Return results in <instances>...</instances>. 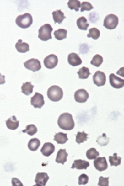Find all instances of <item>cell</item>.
<instances>
[{"mask_svg": "<svg viewBox=\"0 0 124 186\" xmlns=\"http://www.w3.org/2000/svg\"><path fill=\"white\" fill-rule=\"evenodd\" d=\"M102 62H103L102 56H100V55L97 54L93 58L92 60L91 61V64L96 66V67H99L102 63Z\"/></svg>", "mask_w": 124, "mask_h": 186, "instance_id": "cell-33", "label": "cell"}, {"mask_svg": "<svg viewBox=\"0 0 124 186\" xmlns=\"http://www.w3.org/2000/svg\"><path fill=\"white\" fill-rule=\"evenodd\" d=\"M33 23L32 16L29 13L18 16L16 19V23L18 26L22 29H27Z\"/></svg>", "mask_w": 124, "mask_h": 186, "instance_id": "cell-3", "label": "cell"}, {"mask_svg": "<svg viewBox=\"0 0 124 186\" xmlns=\"http://www.w3.org/2000/svg\"><path fill=\"white\" fill-rule=\"evenodd\" d=\"M49 179V177L46 173H37L35 179V186H46Z\"/></svg>", "mask_w": 124, "mask_h": 186, "instance_id": "cell-12", "label": "cell"}, {"mask_svg": "<svg viewBox=\"0 0 124 186\" xmlns=\"http://www.w3.org/2000/svg\"><path fill=\"white\" fill-rule=\"evenodd\" d=\"M68 154L67 153V150L65 149H60L57 155L55 161L57 163H61L64 164L65 162L67 161V157Z\"/></svg>", "mask_w": 124, "mask_h": 186, "instance_id": "cell-18", "label": "cell"}, {"mask_svg": "<svg viewBox=\"0 0 124 186\" xmlns=\"http://www.w3.org/2000/svg\"><path fill=\"white\" fill-rule=\"evenodd\" d=\"M16 49L18 52L20 53H25L29 51V45L26 42H23L21 39H19L16 44Z\"/></svg>", "mask_w": 124, "mask_h": 186, "instance_id": "cell-19", "label": "cell"}, {"mask_svg": "<svg viewBox=\"0 0 124 186\" xmlns=\"http://www.w3.org/2000/svg\"><path fill=\"white\" fill-rule=\"evenodd\" d=\"M94 167L100 172L105 171L108 167V164L105 157L96 158L94 161Z\"/></svg>", "mask_w": 124, "mask_h": 186, "instance_id": "cell-13", "label": "cell"}, {"mask_svg": "<svg viewBox=\"0 0 124 186\" xmlns=\"http://www.w3.org/2000/svg\"><path fill=\"white\" fill-rule=\"evenodd\" d=\"M89 166V162L87 161L82 160H74L72 166V169H77L79 170L81 169H86Z\"/></svg>", "mask_w": 124, "mask_h": 186, "instance_id": "cell-17", "label": "cell"}, {"mask_svg": "<svg viewBox=\"0 0 124 186\" xmlns=\"http://www.w3.org/2000/svg\"><path fill=\"white\" fill-rule=\"evenodd\" d=\"M52 16H53V19L55 23L61 24L62 23L63 20L66 18V17L64 15V13L60 9L53 11L52 13Z\"/></svg>", "mask_w": 124, "mask_h": 186, "instance_id": "cell-20", "label": "cell"}, {"mask_svg": "<svg viewBox=\"0 0 124 186\" xmlns=\"http://www.w3.org/2000/svg\"><path fill=\"white\" fill-rule=\"evenodd\" d=\"M68 6L70 9H74L76 11H78L81 6V2L78 0H70L68 1Z\"/></svg>", "mask_w": 124, "mask_h": 186, "instance_id": "cell-31", "label": "cell"}, {"mask_svg": "<svg viewBox=\"0 0 124 186\" xmlns=\"http://www.w3.org/2000/svg\"><path fill=\"white\" fill-rule=\"evenodd\" d=\"M47 96L50 101L58 102L62 99L63 91L62 89L58 86H51L47 91Z\"/></svg>", "mask_w": 124, "mask_h": 186, "instance_id": "cell-2", "label": "cell"}, {"mask_svg": "<svg viewBox=\"0 0 124 186\" xmlns=\"http://www.w3.org/2000/svg\"><path fill=\"white\" fill-rule=\"evenodd\" d=\"M76 24L78 27L82 30H86L89 26V24H88L86 18L83 16L80 17L78 19Z\"/></svg>", "mask_w": 124, "mask_h": 186, "instance_id": "cell-23", "label": "cell"}, {"mask_svg": "<svg viewBox=\"0 0 124 186\" xmlns=\"http://www.w3.org/2000/svg\"><path fill=\"white\" fill-rule=\"evenodd\" d=\"M58 62V57L54 54H51L47 56L44 60V65L48 69H53L56 67Z\"/></svg>", "mask_w": 124, "mask_h": 186, "instance_id": "cell-9", "label": "cell"}, {"mask_svg": "<svg viewBox=\"0 0 124 186\" xmlns=\"http://www.w3.org/2000/svg\"><path fill=\"white\" fill-rule=\"evenodd\" d=\"M74 98L76 102L84 103L88 101L89 98V94L85 89H80L74 93Z\"/></svg>", "mask_w": 124, "mask_h": 186, "instance_id": "cell-7", "label": "cell"}, {"mask_svg": "<svg viewBox=\"0 0 124 186\" xmlns=\"http://www.w3.org/2000/svg\"><path fill=\"white\" fill-rule=\"evenodd\" d=\"M81 12H83L84 11H90L93 9V6L92 4L88 2V1H83L82 3H81Z\"/></svg>", "mask_w": 124, "mask_h": 186, "instance_id": "cell-36", "label": "cell"}, {"mask_svg": "<svg viewBox=\"0 0 124 186\" xmlns=\"http://www.w3.org/2000/svg\"><path fill=\"white\" fill-rule=\"evenodd\" d=\"M54 35L58 40H62L67 38V30L64 29H59L54 32Z\"/></svg>", "mask_w": 124, "mask_h": 186, "instance_id": "cell-25", "label": "cell"}, {"mask_svg": "<svg viewBox=\"0 0 124 186\" xmlns=\"http://www.w3.org/2000/svg\"><path fill=\"white\" fill-rule=\"evenodd\" d=\"M23 133H27L30 136H32L37 132V128L34 124H30L26 126L25 130H23Z\"/></svg>", "mask_w": 124, "mask_h": 186, "instance_id": "cell-30", "label": "cell"}, {"mask_svg": "<svg viewBox=\"0 0 124 186\" xmlns=\"http://www.w3.org/2000/svg\"><path fill=\"white\" fill-rule=\"evenodd\" d=\"M79 78L80 79H87L89 76L91 75L89 70L88 68L83 66L79 69V70L77 72Z\"/></svg>", "mask_w": 124, "mask_h": 186, "instance_id": "cell-26", "label": "cell"}, {"mask_svg": "<svg viewBox=\"0 0 124 186\" xmlns=\"http://www.w3.org/2000/svg\"><path fill=\"white\" fill-rule=\"evenodd\" d=\"M109 160L111 166H117L121 164L122 158L118 157L117 153H114L113 156H109Z\"/></svg>", "mask_w": 124, "mask_h": 186, "instance_id": "cell-27", "label": "cell"}, {"mask_svg": "<svg viewBox=\"0 0 124 186\" xmlns=\"http://www.w3.org/2000/svg\"><path fill=\"white\" fill-rule=\"evenodd\" d=\"M109 141V138L106 136L105 133H103L101 136H99L96 140L97 143L99 144L100 146H104L108 144Z\"/></svg>", "mask_w": 124, "mask_h": 186, "instance_id": "cell-34", "label": "cell"}, {"mask_svg": "<svg viewBox=\"0 0 124 186\" xmlns=\"http://www.w3.org/2000/svg\"><path fill=\"white\" fill-rule=\"evenodd\" d=\"M99 155V153L94 148H91L86 151V157L89 160L96 159Z\"/></svg>", "mask_w": 124, "mask_h": 186, "instance_id": "cell-28", "label": "cell"}, {"mask_svg": "<svg viewBox=\"0 0 124 186\" xmlns=\"http://www.w3.org/2000/svg\"><path fill=\"white\" fill-rule=\"evenodd\" d=\"M25 68L29 70H31L34 72L39 71L42 66L40 62L36 58H30L24 63Z\"/></svg>", "mask_w": 124, "mask_h": 186, "instance_id": "cell-6", "label": "cell"}, {"mask_svg": "<svg viewBox=\"0 0 124 186\" xmlns=\"http://www.w3.org/2000/svg\"><path fill=\"white\" fill-rule=\"evenodd\" d=\"M53 28L49 24H46L40 27L39 29L38 37L42 41H47L48 40L52 39L51 32Z\"/></svg>", "mask_w": 124, "mask_h": 186, "instance_id": "cell-4", "label": "cell"}, {"mask_svg": "<svg viewBox=\"0 0 124 186\" xmlns=\"http://www.w3.org/2000/svg\"><path fill=\"white\" fill-rule=\"evenodd\" d=\"M55 150V147L54 145H53L51 143L47 142L44 144L42 148L40 150V151L44 156L48 157L54 153Z\"/></svg>", "mask_w": 124, "mask_h": 186, "instance_id": "cell-14", "label": "cell"}, {"mask_svg": "<svg viewBox=\"0 0 124 186\" xmlns=\"http://www.w3.org/2000/svg\"><path fill=\"white\" fill-rule=\"evenodd\" d=\"M40 145V141L38 138H32L29 141L28 143V148L32 151H35L38 150Z\"/></svg>", "mask_w": 124, "mask_h": 186, "instance_id": "cell-21", "label": "cell"}, {"mask_svg": "<svg viewBox=\"0 0 124 186\" xmlns=\"http://www.w3.org/2000/svg\"><path fill=\"white\" fill-rule=\"evenodd\" d=\"M100 36V31L97 28L93 27L89 29V34H88V37H91L94 40L98 39Z\"/></svg>", "mask_w": 124, "mask_h": 186, "instance_id": "cell-32", "label": "cell"}, {"mask_svg": "<svg viewBox=\"0 0 124 186\" xmlns=\"http://www.w3.org/2000/svg\"><path fill=\"white\" fill-rule=\"evenodd\" d=\"M94 83L98 86H102L105 84L106 76L104 72L97 71L93 77Z\"/></svg>", "mask_w": 124, "mask_h": 186, "instance_id": "cell-11", "label": "cell"}, {"mask_svg": "<svg viewBox=\"0 0 124 186\" xmlns=\"http://www.w3.org/2000/svg\"><path fill=\"white\" fill-rule=\"evenodd\" d=\"M109 82L111 86L116 89H120L124 86V80L116 76L114 73L109 75Z\"/></svg>", "mask_w": 124, "mask_h": 186, "instance_id": "cell-10", "label": "cell"}, {"mask_svg": "<svg viewBox=\"0 0 124 186\" xmlns=\"http://www.w3.org/2000/svg\"><path fill=\"white\" fill-rule=\"evenodd\" d=\"M68 62L73 66H77L82 63V60L77 53H71L68 56Z\"/></svg>", "mask_w": 124, "mask_h": 186, "instance_id": "cell-15", "label": "cell"}, {"mask_svg": "<svg viewBox=\"0 0 124 186\" xmlns=\"http://www.w3.org/2000/svg\"><path fill=\"white\" fill-rule=\"evenodd\" d=\"M12 185L13 186H23L22 183L17 178H12Z\"/></svg>", "mask_w": 124, "mask_h": 186, "instance_id": "cell-38", "label": "cell"}, {"mask_svg": "<svg viewBox=\"0 0 124 186\" xmlns=\"http://www.w3.org/2000/svg\"><path fill=\"white\" fill-rule=\"evenodd\" d=\"M34 86L31 84V82H26L23 84L21 86V91L26 96H29L33 92V89Z\"/></svg>", "mask_w": 124, "mask_h": 186, "instance_id": "cell-24", "label": "cell"}, {"mask_svg": "<svg viewBox=\"0 0 124 186\" xmlns=\"http://www.w3.org/2000/svg\"><path fill=\"white\" fill-rule=\"evenodd\" d=\"M30 104L35 108H41L45 104L44 96L39 93H35L34 96L31 98Z\"/></svg>", "mask_w": 124, "mask_h": 186, "instance_id": "cell-8", "label": "cell"}, {"mask_svg": "<svg viewBox=\"0 0 124 186\" xmlns=\"http://www.w3.org/2000/svg\"><path fill=\"white\" fill-rule=\"evenodd\" d=\"M53 140L56 141L58 144H64L68 140V138L67 133L59 132L55 135Z\"/></svg>", "mask_w": 124, "mask_h": 186, "instance_id": "cell-22", "label": "cell"}, {"mask_svg": "<svg viewBox=\"0 0 124 186\" xmlns=\"http://www.w3.org/2000/svg\"><path fill=\"white\" fill-rule=\"evenodd\" d=\"M59 127L65 130H72L74 129V122L73 116L70 113H63L58 119Z\"/></svg>", "mask_w": 124, "mask_h": 186, "instance_id": "cell-1", "label": "cell"}, {"mask_svg": "<svg viewBox=\"0 0 124 186\" xmlns=\"http://www.w3.org/2000/svg\"><path fill=\"white\" fill-rule=\"evenodd\" d=\"M88 133H86L84 132H78L76 135V142L78 144L84 142L88 140Z\"/></svg>", "mask_w": 124, "mask_h": 186, "instance_id": "cell-29", "label": "cell"}, {"mask_svg": "<svg viewBox=\"0 0 124 186\" xmlns=\"http://www.w3.org/2000/svg\"><path fill=\"white\" fill-rule=\"evenodd\" d=\"M119 24V18L117 16L111 14L107 15L104 21L103 26L106 29L112 30L116 28Z\"/></svg>", "mask_w": 124, "mask_h": 186, "instance_id": "cell-5", "label": "cell"}, {"mask_svg": "<svg viewBox=\"0 0 124 186\" xmlns=\"http://www.w3.org/2000/svg\"><path fill=\"white\" fill-rule=\"evenodd\" d=\"M6 125L8 129L12 130H14L19 127V121L17 120L16 116L13 115L6 121Z\"/></svg>", "mask_w": 124, "mask_h": 186, "instance_id": "cell-16", "label": "cell"}, {"mask_svg": "<svg viewBox=\"0 0 124 186\" xmlns=\"http://www.w3.org/2000/svg\"><path fill=\"white\" fill-rule=\"evenodd\" d=\"M5 82H6L5 76L0 73V84H4Z\"/></svg>", "mask_w": 124, "mask_h": 186, "instance_id": "cell-39", "label": "cell"}, {"mask_svg": "<svg viewBox=\"0 0 124 186\" xmlns=\"http://www.w3.org/2000/svg\"><path fill=\"white\" fill-rule=\"evenodd\" d=\"M89 181V177L85 174H81L78 178V184L79 185H86Z\"/></svg>", "mask_w": 124, "mask_h": 186, "instance_id": "cell-35", "label": "cell"}, {"mask_svg": "<svg viewBox=\"0 0 124 186\" xmlns=\"http://www.w3.org/2000/svg\"><path fill=\"white\" fill-rule=\"evenodd\" d=\"M109 178H103L102 176H100L99 179L98 186H109Z\"/></svg>", "mask_w": 124, "mask_h": 186, "instance_id": "cell-37", "label": "cell"}]
</instances>
